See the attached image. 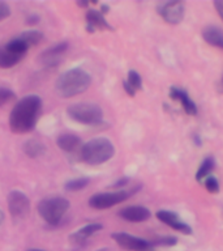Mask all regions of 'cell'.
<instances>
[{"label": "cell", "mask_w": 223, "mask_h": 251, "mask_svg": "<svg viewBox=\"0 0 223 251\" xmlns=\"http://www.w3.org/2000/svg\"><path fill=\"white\" fill-rule=\"evenodd\" d=\"M42 100L39 96L30 94L21 98L9 114V128L15 133H29L35 128L42 113Z\"/></svg>", "instance_id": "6da1fadb"}, {"label": "cell", "mask_w": 223, "mask_h": 251, "mask_svg": "<svg viewBox=\"0 0 223 251\" xmlns=\"http://www.w3.org/2000/svg\"><path fill=\"white\" fill-rule=\"evenodd\" d=\"M91 85V76L88 71L74 67L63 72L55 81V89L63 98H72L84 93Z\"/></svg>", "instance_id": "7a4b0ae2"}, {"label": "cell", "mask_w": 223, "mask_h": 251, "mask_svg": "<svg viewBox=\"0 0 223 251\" xmlns=\"http://www.w3.org/2000/svg\"><path fill=\"white\" fill-rule=\"evenodd\" d=\"M80 154L85 164L102 165L112 158L115 147L106 137H95L82 145Z\"/></svg>", "instance_id": "3957f363"}, {"label": "cell", "mask_w": 223, "mask_h": 251, "mask_svg": "<svg viewBox=\"0 0 223 251\" xmlns=\"http://www.w3.org/2000/svg\"><path fill=\"white\" fill-rule=\"evenodd\" d=\"M69 200L63 196H48L38 203V213L42 220L50 226H59L62 224L64 216L69 209Z\"/></svg>", "instance_id": "277c9868"}, {"label": "cell", "mask_w": 223, "mask_h": 251, "mask_svg": "<svg viewBox=\"0 0 223 251\" xmlns=\"http://www.w3.org/2000/svg\"><path fill=\"white\" fill-rule=\"evenodd\" d=\"M68 117L84 126H99L103 123V111L97 103L78 102L67 109Z\"/></svg>", "instance_id": "5b68a950"}, {"label": "cell", "mask_w": 223, "mask_h": 251, "mask_svg": "<svg viewBox=\"0 0 223 251\" xmlns=\"http://www.w3.org/2000/svg\"><path fill=\"white\" fill-rule=\"evenodd\" d=\"M27 50L29 46L21 38L16 37L11 39L7 45L0 47V68L8 70L17 66L25 58Z\"/></svg>", "instance_id": "8992f818"}, {"label": "cell", "mask_w": 223, "mask_h": 251, "mask_svg": "<svg viewBox=\"0 0 223 251\" xmlns=\"http://www.w3.org/2000/svg\"><path fill=\"white\" fill-rule=\"evenodd\" d=\"M134 191L128 190H116L111 192H99L89 199V205L94 209H107L123 203L132 195Z\"/></svg>", "instance_id": "52a82bcc"}, {"label": "cell", "mask_w": 223, "mask_h": 251, "mask_svg": "<svg viewBox=\"0 0 223 251\" xmlns=\"http://www.w3.org/2000/svg\"><path fill=\"white\" fill-rule=\"evenodd\" d=\"M7 204L9 213L15 220L26 219L30 212V200L26 194L19 190H13L8 194Z\"/></svg>", "instance_id": "ba28073f"}, {"label": "cell", "mask_w": 223, "mask_h": 251, "mask_svg": "<svg viewBox=\"0 0 223 251\" xmlns=\"http://www.w3.org/2000/svg\"><path fill=\"white\" fill-rule=\"evenodd\" d=\"M112 239L115 242L124 250L128 251H154V246H153L152 241L148 239L140 238L136 235L128 234V233H112L111 234Z\"/></svg>", "instance_id": "9c48e42d"}, {"label": "cell", "mask_w": 223, "mask_h": 251, "mask_svg": "<svg viewBox=\"0 0 223 251\" xmlns=\"http://www.w3.org/2000/svg\"><path fill=\"white\" fill-rule=\"evenodd\" d=\"M68 42L63 41V42L55 43L54 46L48 47L43 51L42 54H39L38 63L45 68H54V67L59 66L62 59L64 58V55L68 51Z\"/></svg>", "instance_id": "30bf717a"}, {"label": "cell", "mask_w": 223, "mask_h": 251, "mask_svg": "<svg viewBox=\"0 0 223 251\" xmlns=\"http://www.w3.org/2000/svg\"><path fill=\"white\" fill-rule=\"evenodd\" d=\"M156 11L166 23L176 25L183 21L185 5L181 1H163V3L158 4Z\"/></svg>", "instance_id": "8fae6325"}, {"label": "cell", "mask_w": 223, "mask_h": 251, "mask_svg": "<svg viewBox=\"0 0 223 251\" xmlns=\"http://www.w3.org/2000/svg\"><path fill=\"white\" fill-rule=\"evenodd\" d=\"M156 219L159 220L160 223L166 224L167 226L172 227L174 230H178L183 234H192L191 226L185 224L184 221L180 220V217L176 215L175 212L166 211V209H160L156 212Z\"/></svg>", "instance_id": "7c38bea8"}, {"label": "cell", "mask_w": 223, "mask_h": 251, "mask_svg": "<svg viewBox=\"0 0 223 251\" xmlns=\"http://www.w3.org/2000/svg\"><path fill=\"white\" fill-rule=\"evenodd\" d=\"M150 211L142 205H129L119 211V217L128 223H144L150 219Z\"/></svg>", "instance_id": "4fadbf2b"}, {"label": "cell", "mask_w": 223, "mask_h": 251, "mask_svg": "<svg viewBox=\"0 0 223 251\" xmlns=\"http://www.w3.org/2000/svg\"><path fill=\"white\" fill-rule=\"evenodd\" d=\"M103 229V225L102 224H98V223H93V224H88L85 226L80 227L77 230L72 233L69 235V241L73 245L78 247H82L88 242V239L91 237V235L97 234L98 231H101Z\"/></svg>", "instance_id": "5bb4252c"}, {"label": "cell", "mask_w": 223, "mask_h": 251, "mask_svg": "<svg viewBox=\"0 0 223 251\" xmlns=\"http://www.w3.org/2000/svg\"><path fill=\"white\" fill-rule=\"evenodd\" d=\"M86 20V30L89 33H94L95 30H112V26L107 23L105 15H102L101 11L97 9H89L85 15Z\"/></svg>", "instance_id": "9a60e30c"}, {"label": "cell", "mask_w": 223, "mask_h": 251, "mask_svg": "<svg viewBox=\"0 0 223 251\" xmlns=\"http://www.w3.org/2000/svg\"><path fill=\"white\" fill-rule=\"evenodd\" d=\"M56 144L63 152L66 153L77 152L78 149L81 151L82 145H84L81 137L74 135V133H62V135H59L58 139H56Z\"/></svg>", "instance_id": "2e32d148"}, {"label": "cell", "mask_w": 223, "mask_h": 251, "mask_svg": "<svg viewBox=\"0 0 223 251\" xmlns=\"http://www.w3.org/2000/svg\"><path fill=\"white\" fill-rule=\"evenodd\" d=\"M170 97L175 101H179L181 103V107L184 109V111L188 114V115H196L197 114V106L193 101H192L188 93L185 90L179 89V88H175L172 86L170 89Z\"/></svg>", "instance_id": "e0dca14e"}, {"label": "cell", "mask_w": 223, "mask_h": 251, "mask_svg": "<svg viewBox=\"0 0 223 251\" xmlns=\"http://www.w3.org/2000/svg\"><path fill=\"white\" fill-rule=\"evenodd\" d=\"M202 38L210 46L218 47L223 50V30L221 27L215 26V25H209V26L203 27Z\"/></svg>", "instance_id": "ac0fdd59"}, {"label": "cell", "mask_w": 223, "mask_h": 251, "mask_svg": "<svg viewBox=\"0 0 223 251\" xmlns=\"http://www.w3.org/2000/svg\"><path fill=\"white\" fill-rule=\"evenodd\" d=\"M123 88H124L127 94L131 96V97H133L136 94L137 90L142 89V78H141L137 71H129L128 77H127V80L123 81Z\"/></svg>", "instance_id": "d6986e66"}, {"label": "cell", "mask_w": 223, "mask_h": 251, "mask_svg": "<svg viewBox=\"0 0 223 251\" xmlns=\"http://www.w3.org/2000/svg\"><path fill=\"white\" fill-rule=\"evenodd\" d=\"M23 153L30 158H37V157L43 156L46 153V147L43 143H41L37 139H29L23 143L22 145Z\"/></svg>", "instance_id": "ffe728a7"}, {"label": "cell", "mask_w": 223, "mask_h": 251, "mask_svg": "<svg viewBox=\"0 0 223 251\" xmlns=\"http://www.w3.org/2000/svg\"><path fill=\"white\" fill-rule=\"evenodd\" d=\"M215 168V160L213 157H206L205 160L201 162L200 165L199 170L196 173V179L199 180V182H203V180L206 179L207 176H210L211 172L214 170Z\"/></svg>", "instance_id": "44dd1931"}, {"label": "cell", "mask_w": 223, "mask_h": 251, "mask_svg": "<svg viewBox=\"0 0 223 251\" xmlns=\"http://www.w3.org/2000/svg\"><path fill=\"white\" fill-rule=\"evenodd\" d=\"M19 38L22 39L23 42L26 43L27 46H29V49H30V47L33 46H37V45L42 41L43 34L38 30H26L23 31V33H21V34L19 35Z\"/></svg>", "instance_id": "7402d4cb"}, {"label": "cell", "mask_w": 223, "mask_h": 251, "mask_svg": "<svg viewBox=\"0 0 223 251\" xmlns=\"http://www.w3.org/2000/svg\"><path fill=\"white\" fill-rule=\"evenodd\" d=\"M89 183H90L89 178L81 176V178H74V179H70L68 180V182H66L64 188H66L67 191H69V192H77L84 190L85 187H88Z\"/></svg>", "instance_id": "603a6c76"}, {"label": "cell", "mask_w": 223, "mask_h": 251, "mask_svg": "<svg viewBox=\"0 0 223 251\" xmlns=\"http://www.w3.org/2000/svg\"><path fill=\"white\" fill-rule=\"evenodd\" d=\"M16 94L13 90L8 89V88H0V107L7 105L9 102L15 101Z\"/></svg>", "instance_id": "cb8c5ba5"}, {"label": "cell", "mask_w": 223, "mask_h": 251, "mask_svg": "<svg viewBox=\"0 0 223 251\" xmlns=\"http://www.w3.org/2000/svg\"><path fill=\"white\" fill-rule=\"evenodd\" d=\"M202 183L205 184V188H206L207 191L210 192V194H218L219 192V182L215 176H207Z\"/></svg>", "instance_id": "d4e9b609"}, {"label": "cell", "mask_w": 223, "mask_h": 251, "mask_svg": "<svg viewBox=\"0 0 223 251\" xmlns=\"http://www.w3.org/2000/svg\"><path fill=\"white\" fill-rule=\"evenodd\" d=\"M153 246H174L178 243V238L175 237H163V238H158L152 241Z\"/></svg>", "instance_id": "484cf974"}, {"label": "cell", "mask_w": 223, "mask_h": 251, "mask_svg": "<svg viewBox=\"0 0 223 251\" xmlns=\"http://www.w3.org/2000/svg\"><path fill=\"white\" fill-rule=\"evenodd\" d=\"M11 7L7 3H4V1H0V21L8 19L11 16Z\"/></svg>", "instance_id": "4316f807"}, {"label": "cell", "mask_w": 223, "mask_h": 251, "mask_svg": "<svg viewBox=\"0 0 223 251\" xmlns=\"http://www.w3.org/2000/svg\"><path fill=\"white\" fill-rule=\"evenodd\" d=\"M214 7L218 12L219 17L223 20V0H218V1H214Z\"/></svg>", "instance_id": "83f0119b"}, {"label": "cell", "mask_w": 223, "mask_h": 251, "mask_svg": "<svg viewBox=\"0 0 223 251\" xmlns=\"http://www.w3.org/2000/svg\"><path fill=\"white\" fill-rule=\"evenodd\" d=\"M128 183V178H120V179L117 180V182H115V184H113V187H116V188H123L125 187V184Z\"/></svg>", "instance_id": "f1b7e54d"}, {"label": "cell", "mask_w": 223, "mask_h": 251, "mask_svg": "<svg viewBox=\"0 0 223 251\" xmlns=\"http://www.w3.org/2000/svg\"><path fill=\"white\" fill-rule=\"evenodd\" d=\"M38 21H39L38 16H30V17H27L26 19V23L29 24V25H31V24H37Z\"/></svg>", "instance_id": "f546056e"}, {"label": "cell", "mask_w": 223, "mask_h": 251, "mask_svg": "<svg viewBox=\"0 0 223 251\" xmlns=\"http://www.w3.org/2000/svg\"><path fill=\"white\" fill-rule=\"evenodd\" d=\"M77 4L80 5V7L82 8H86L88 5H89V1H77Z\"/></svg>", "instance_id": "4dcf8cb0"}, {"label": "cell", "mask_w": 223, "mask_h": 251, "mask_svg": "<svg viewBox=\"0 0 223 251\" xmlns=\"http://www.w3.org/2000/svg\"><path fill=\"white\" fill-rule=\"evenodd\" d=\"M4 219H5V216H4L3 211H1V209H0V225H1V224H3Z\"/></svg>", "instance_id": "1f68e13d"}, {"label": "cell", "mask_w": 223, "mask_h": 251, "mask_svg": "<svg viewBox=\"0 0 223 251\" xmlns=\"http://www.w3.org/2000/svg\"><path fill=\"white\" fill-rule=\"evenodd\" d=\"M27 251H43V250H39V249H31V250H27Z\"/></svg>", "instance_id": "d6a6232c"}, {"label": "cell", "mask_w": 223, "mask_h": 251, "mask_svg": "<svg viewBox=\"0 0 223 251\" xmlns=\"http://www.w3.org/2000/svg\"><path fill=\"white\" fill-rule=\"evenodd\" d=\"M221 85H222V90H223V76H222V81H221Z\"/></svg>", "instance_id": "836d02e7"}]
</instances>
